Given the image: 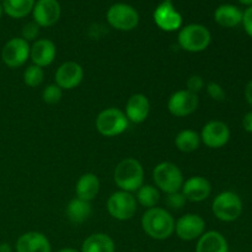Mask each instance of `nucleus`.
Returning a JSON list of instances; mask_svg holds the SVG:
<instances>
[{
    "label": "nucleus",
    "mask_w": 252,
    "mask_h": 252,
    "mask_svg": "<svg viewBox=\"0 0 252 252\" xmlns=\"http://www.w3.org/2000/svg\"><path fill=\"white\" fill-rule=\"evenodd\" d=\"M140 223L144 233L154 240H166L175 231L174 217L161 207L147 209Z\"/></svg>",
    "instance_id": "nucleus-1"
},
{
    "label": "nucleus",
    "mask_w": 252,
    "mask_h": 252,
    "mask_svg": "<svg viewBox=\"0 0 252 252\" xmlns=\"http://www.w3.org/2000/svg\"><path fill=\"white\" fill-rule=\"evenodd\" d=\"M113 180L121 191L137 192L144 185V169L134 158H127L118 162Z\"/></svg>",
    "instance_id": "nucleus-2"
},
{
    "label": "nucleus",
    "mask_w": 252,
    "mask_h": 252,
    "mask_svg": "<svg viewBox=\"0 0 252 252\" xmlns=\"http://www.w3.org/2000/svg\"><path fill=\"white\" fill-rule=\"evenodd\" d=\"M179 46L189 53L206 51L212 42L211 31L201 24H189L180 30L177 34Z\"/></svg>",
    "instance_id": "nucleus-3"
},
{
    "label": "nucleus",
    "mask_w": 252,
    "mask_h": 252,
    "mask_svg": "<svg viewBox=\"0 0 252 252\" xmlns=\"http://www.w3.org/2000/svg\"><path fill=\"white\" fill-rule=\"evenodd\" d=\"M153 180L155 182V187L166 194L181 191L185 182L181 169L170 161H162L154 167Z\"/></svg>",
    "instance_id": "nucleus-4"
},
{
    "label": "nucleus",
    "mask_w": 252,
    "mask_h": 252,
    "mask_svg": "<svg viewBox=\"0 0 252 252\" xmlns=\"http://www.w3.org/2000/svg\"><path fill=\"white\" fill-rule=\"evenodd\" d=\"M95 125L101 135L112 138L125 133L129 126V121L122 110L117 107H108L98 113Z\"/></svg>",
    "instance_id": "nucleus-5"
},
{
    "label": "nucleus",
    "mask_w": 252,
    "mask_h": 252,
    "mask_svg": "<svg viewBox=\"0 0 252 252\" xmlns=\"http://www.w3.org/2000/svg\"><path fill=\"white\" fill-rule=\"evenodd\" d=\"M212 212L219 220L231 223L240 218L241 213H243V201L235 192H220L213 199Z\"/></svg>",
    "instance_id": "nucleus-6"
},
{
    "label": "nucleus",
    "mask_w": 252,
    "mask_h": 252,
    "mask_svg": "<svg viewBox=\"0 0 252 252\" xmlns=\"http://www.w3.org/2000/svg\"><path fill=\"white\" fill-rule=\"evenodd\" d=\"M106 19L111 27L118 31H132L139 24V14L129 4L117 2L107 10Z\"/></svg>",
    "instance_id": "nucleus-7"
},
{
    "label": "nucleus",
    "mask_w": 252,
    "mask_h": 252,
    "mask_svg": "<svg viewBox=\"0 0 252 252\" xmlns=\"http://www.w3.org/2000/svg\"><path fill=\"white\" fill-rule=\"evenodd\" d=\"M107 211L117 220H128L137 212V199L132 193L126 191L113 192L107 199Z\"/></svg>",
    "instance_id": "nucleus-8"
},
{
    "label": "nucleus",
    "mask_w": 252,
    "mask_h": 252,
    "mask_svg": "<svg viewBox=\"0 0 252 252\" xmlns=\"http://www.w3.org/2000/svg\"><path fill=\"white\" fill-rule=\"evenodd\" d=\"M31 46L22 37H14L9 39L2 47L1 59L4 64L9 68L15 69L24 65L30 58Z\"/></svg>",
    "instance_id": "nucleus-9"
},
{
    "label": "nucleus",
    "mask_w": 252,
    "mask_h": 252,
    "mask_svg": "<svg viewBox=\"0 0 252 252\" xmlns=\"http://www.w3.org/2000/svg\"><path fill=\"white\" fill-rule=\"evenodd\" d=\"M201 142L209 149H220L230 139V128L223 121H209L202 128Z\"/></svg>",
    "instance_id": "nucleus-10"
},
{
    "label": "nucleus",
    "mask_w": 252,
    "mask_h": 252,
    "mask_svg": "<svg viewBox=\"0 0 252 252\" xmlns=\"http://www.w3.org/2000/svg\"><path fill=\"white\" fill-rule=\"evenodd\" d=\"M206 221L198 214L187 213L175 223V233L181 240L192 241L206 233Z\"/></svg>",
    "instance_id": "nucleus-11"
},
{
    "label": "nucleus",
    "mask_w": 252,
    "mask_h": 252,
    "mask_svg": "<svg viewBox=\"0 0 252 252\" xmlns=\"http://www.w3.org/2000/svg\"><path fill=\"white\" fill-rule=\"evenodd\" d=\"M198 96L189 90L175 91L167 101V110L175 117L192 115L198 107Z\"/></svg>",
    "instance_id": "nucleus-12"
},
{
    "label": "nucleus",
    "mask_w": 252,
    "mask_h": 252,
    "mask_svg": "<svg viewBox=\"0 0 252 252\" xmlns=\"http://www.w3.org/2000/svg\"><path fill=\"white\" fill-rule=\"evenodd\" d=\"M62 7L58 0H37L32 9L33 21L39 27H51L61 19Z\"/></svg>",
    "instance_id": "nucleus-13"
},
{
    "label": "nucleus",
    "mask_w": 252,
    "mask_h": 252,
    "mask_svg": "<svg viewBox=\"0 0 252 252\" xmlns=\"http://www.w3.org/2000/svg\"><path fill=\"white\" fill-rule=\"evenodd\" d=\"M84 79V69L76 62H65L58 66L54 75L57 85L62 90H73L78 88Z\"/></svg>",
    "instance_id": "nucleus-14"
},
{
    "label": "nucleus",
    "mask_w": 252,
    "mask_h": 252,
    "mask_svg": "<svg viewBox=\"0 0 252 252\" xmlns=\"http://www.w3.org/2000/svg\"><path fill=\"white\" fill-rule=\"evenodd\" d=\"M153 19L155 25L165 32L177 31L182 26L181 14L177 11L172 2L162 1L161 4L158 5L153 14Z\"/></svg>",
    "instance_id": "nucleus-15"
},
{
    "label": "nucleus",
    "mask_w": 252,
    "mask_h": 252,
    "mask_svg": "<svg viewBox=\"0 0 252 252\" xmlns=\"http://www.w3.org/2000/svg\"><path fill=\"white\" fill-rule=\"evenodd\" d=\"M185 198L189 202H203L211 196L212 185L206 177L192 176L184 182L181 189Z\"/></svg>",
    "instance_id": "nucleus-16"
},
{
    "label": "nucleus",
    "mask_w": 252,
    "mask_h": 252,
    "mask_svg": "<svg viewBox=\"0 0 252 252\" xmlns=\"http://www.w3.org/2000/svg\"><path fill=\"white\" fill-rule=\"evenodd\" d=\"M57 56V47L53 41L48 38L36 39L31 46L30 51V58L34 65L41 68L51 65L54 62Z\"/></svg>",
    "instance_id": "nucleus-17"
},
{
    "label": "nucleus",
    "mask_w": 252,
    "mask_h": 252,
    "mask_svg": "<svg viewBox=\"0 0 252 252\" xmlns=\"http://www.w3.org/2000/svg\"><path fill=\"white\" fill-rule=\"evenodd\" d=\"M16 252H52L48 238L38 231H29L17 239Z\"/></svg>",
    "instance_id": "nucleus-18"
},
{
    "label": "nucleus",
    "mask_w": 252,
    "mask_h": 252,
    "mask_svg": "<svg viewBox=\"0 0 252 252\" xmlns=\"http://www.w3.org/2000/svg\"><path fill=\"white\" fill-rule=\"evenodd\" d=\"M150 112L149 98L144 94H134L128 98L126 103L125 115L128 121L135 125L143 123L148 118Z\"/></svg>",
    "instance_id": "nucleus-19"
},
{
    "label": "nucleus",
    "mask_w": 252,
    "mask_h": 252,
    "mask_svg": "<svg viewBox=\"0 0 252 252\" xmlns=\"http://www.w3.org/2000/svg\"><path fill=\"white\" fill-rule=\"evenodd\" d=\"M196 252H229L228 241L219 231H207L198 239Z\"/></svg>",
    "instance_id": "nucleus-20"
},
{
    "label": "nucleus",
    "mask_w": 252,
    "mask_h": 252,
    "mask_svg": "<svg viewBox=\"0 0 252 252\" xmlns=\"http://www.w3.org/2000/svg\"><path fill=\"white\" fill-rule=\"evenodd\" d=\"M100 191V180L93 172H86L81 175L76 181L75 193L76 197L83 201L91 202Z\"/></svg>",
    "instance_id": "nucleus-21"
},
{
    "label": "nucleus",
    "mask_w": 252,
    "mask_h": 252,
    "mask_svg": "<svg viewBox=\"0 0 252 252\" xmlns=\"http://www.w3.org/2000/svg\"><path fill=\"white\" fill-rule=\"evenodd\" d=\"M214 20L217 24L225 29H233L243 21V11L235 5H220L214 11Z\"/></svg>",
    "instance_id": "nucleus-22"
},
{
    "label": "nucleus",
    "mask_w": 252,
    "mask_h": 252,
    "mask_svg": "<svg viewBox=\"0 0 252 252\" xmlns=\"http://www.w3.org/2000/svg\"><path fill=\"white\" fill-rule=\"evenodd\" d=\"M115 241L103 233H96L84 240L80 252H115Z\"/></svg>",
    "instance_id": "nucleus-23"
},
{
    "label": "nucleus",
    "mask_w": 252,
    "mask_h": 252,
    "mask_svg": "<svg viewBox=\"0 0 252 252\" xmlns=\"http://www.w3.org/2000/svg\"><path fill=\"white\" fill-rule=\"evenodd\" d=\"M91 213H93V208H91L90 202L83 201L78 197L73 198L66 204V218L74 224H81L86 221L90 218Z\"/></svg>",
    "instance_id": "nucleus-24"
},
{
    "label": "nucleus",
    "mask_w": 252,
    "mask_h": 252,
    "mask_svg": "<svg viewBox=\"0 0 252 252\" xmlns=\"http://www.w3.org/2000/svg\"><path fill=\"white\" fill-rule=\"evenodd\" d=\"M36 0H2V11L12 19H24L32 12Z\"/></svg>",
    "instance_id": "nucleus-25"
},
{
    "label": "nucleus",
    "mask_w": 252,
    "mask_h": 252,
    "mask_svg": "<svg viewBox=\"0 0 252 252\" xmlns=\"http://www.w3.org/2000/svg\"><path fill=\"white\" fill-rule=\"evenodd\" d=\"M201 137L196 130L184 129L175 137V145L182 153H192L201 145Z\"/></svg>",
    "instance_id": "nucleus-26"
},
{
    "label": "nucleus",
    "mask_w": 252,
    "mask_h": 252,
    "mask_svg": "<svg viewBox=\"0 0 252 252\" xmlns=\"http://www.w3.org/2000/svg\"><path fill=\"white\" fill-rule=\"evenodd\" d=\"M135 199H137V203H139L144 208H154L159 203L160 192L155 186H152V185H143L137 191Z\"/></svg>",
    "instance_id": "nucleus-27"
},
{
    "label": "nucleus",
    "mask_w": 252,
    "mask_h": 252,
    "mask_svg": "<svg viewBox=\"0 0 252 252\" xmlns=\"http://www.w3.org/2000/svg\"><path fill=\"white\" fill-rule=\"evenodd\" d=\"M44 80L43 68L38 65H29L24 71V83L29 88H37L41 85Z\"/></svg>",
    "instance_id": "nucleus-28"
},
{
    "label": "nucleus",
    "mask_w": 252,
    "mask_h": 252,
    "mask_svg": "<svg viewBox=\"0 0 252 252\" xmlns=\"http://www.w3.org/2000/svg\"><path fill=\"white\" fill-rule=\"evenodd\" d=\"M63 97V90L57 84H49L42 91V98L48 105L58 103Z\"/></svg>",
    "instance_id": "nucleus-29"
},
{
    "label": "nucleus",
    "mask_w": 252,
    "mask_h": 252,
    "mask_svg": "<svg viewBox=\"0 0 252 252\" xmlns=\"http://www.w3.org/2000/svg\"><path fill=\"white\" fill-rule=\"evenodd\" d=\"M207 94H208L209 97L214 101H218V102H223L225 101L226 94L225 90L223 89V86L218 83H214L211 81L209 84H207Z\"/></svg>",
    "instance_id": "nucleus-30"
},
{
    "label": "nucleus",
    "mask_w": 252,
    "mask_h": 252,
    "mask_svg": "<svg viewBox=\"0 0 252 252\" xmlns=\"http://www.w3.org/2000/svg\"><path fill=\"white\" fill-rule=\"evenodd\" d=\"M39 33V26L34 21L29 22L22 27L21 37L30 43L31 41H36L37 36Z\"/></svg>",
    "instance_id": "nucleus-31"
},
{
    "label": "nucleus",
    "mask_w": 252,
    "mask_h": 252,
    "mask_svg": "<svg viewBox=\"0 0 252 252\" xmlns=\"http://www.w3.org/2000/svg\"><path fill=\"white\" fill-rule=\"evenodd\" d=\"M186 202H187V199L185 198V196L182 194L181 191L167 194L166 203H167V206L172 209H181L182 207L186 204Z\"/></svg>",
    "instance_id": "nucleus-32"
},
{
    "label": "nucleus",
    "mask_w": 252,
    "mask_h": 252,
    "mask_svg": "<svg viewBox=\"0 0 252 252\" xmlns=\"http://www.w3.org/2000/svg\"><path fill=\"white\" fill-rule=\"evenodd\" d=\"M186 90L191 91L193 94H198L204 88V80L201 75H191L186 81Z\"/></svg>",
    "instance_id": "nucleus-33"
},
{
    "label": "nucleus",
    "mask_w": 252,
    "mask_h": 252,
    "mask_svg": "<svg viewBox=\"0 0 252 252\" xmlns=\"http://www.w3.org/2000/svg\"><path fill=\"white\" fill-rule=\"evenodd\" d=\"M241 24H243L246 33L252 38V6H249L243 12V21H241Z\"/></svg>",
    "instance_id": "nucleus-34"
},
{
    "label": "nucleus",
    "mask_w": 252,
    "mask_h": 252,
    "mask_svg": "<svg viewBox=\"0 0 252 252\" xmlns=\"http://www.w3.org/2000/svg\"><path fill=\"white\" fill-rule=\"evenodd\" d=\"M243 127L248 133L252 134V111L246 113L243 118Z\"/></svg>",
    "instance_id": "nucleus-35"
},
{
    "label": "nucleus",
    "mask_w": 252,
    "mask_h": 252,
    "mask_svg": "<svg viewBox=\"0 0 252 252\" xmlns=\"http://www.w3.org/2000/svg\"><path fill=\"white\" fill-rule=\"evenodd\" d=\"M244 95H245L246 102H248L249 105H250L252 107V79L250 81H249L248 84H246L245 93H244Z\"/></svg>",
    "instance_id": "nucleus-36"
},
{
    "label": "nucleus",
    "mask_w": 252,
    "mask_h": 252,
    "mask_svg": "<svg viewBox=\"0 0 252 252\" xmlns=\"http://www.w3.org/2000/svg\"><path fill=\"white\" fill-rule=\"evenodd\" d=\"M0 252H11V246L6 243L0 244Z\"/></svg>",
    "instance_id": "nucleus-37"
},
{
    "label": "nucleus",
    "mask_w": 252,
    "mask_h": 252,
    "mask_svg": "<svg viewBox=\"0 0 252 252\" xmlns=\"http://www.w3.org/2000/svg\"><path fill=\"white\" fill-rule=\"evenodd\" d=\"M58 252H80V251H78V250H76V249L66 248V249H62V250H59Z\"/></svg>",
    "instance_id": "nucleus-38"
},
{
    "label": "nucleus",
    "mask_w": 252,
    "mask_h": 252,
    "mask_svg": "<svg viewBox=\"0 0 252 252\" xmlns=\"http://www.w3.org/2000/svg\"><path fill=\"white\" fill-rule=\"evenodd\" d=\"M239 1L244 5H248V6H252V0H239Z\"/></svg>",
    "instance_id": "nucleus-39"
},
{
    "label": "nucleus",
    "mask_w": 252,
    "mask_h": 252,
    "mask_svg": "<svg viewBox=\"0 0 252 252\" xmlns=\"http://www.w3.org/2000/svg\"><path fill=\"white\" fill-rule=\"evenodd\" d=\"M2 12H4L2 11V5L0 4V19H1V16H2Z\"/></svg>",
    "instance_id": "nucleus-40"
},
{
    "label": "nucleus",
    "mask_w": 252,
    "mask_h": 252,
    "mask_svg": "<svg viewBox=\"0 0 252 252\" xmlns=\"http://www.w3.org/2000/svg\"><path fill=\"white\" fill-rule=\"evenodd\" d=\"M162 1H165V2H172V0H162Z\"/></svg>",
    "instance_id": "nucleus-41"
},
{
    "label": "nucleus",
    "mask_w": 252,
    "mask_h": 252,
    "mask_svg": "<svg viewBox=\"0 0 252 252\" xmlns=\"http://www.w3.org/2000/svg\"><path fill=\"white\" fill-rule=\"evenodd\" d=\"M176 252H184V251H176Z\"/></svg>",
    "instance_id": "nucleus-42"
}]
</instances>
